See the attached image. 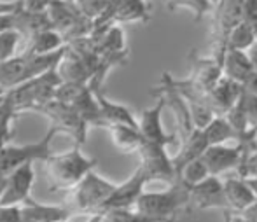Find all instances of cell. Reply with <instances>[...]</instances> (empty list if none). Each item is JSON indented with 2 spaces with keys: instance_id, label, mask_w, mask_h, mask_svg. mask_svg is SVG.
<instances>
[{
  "instance_id": "cell-29",
  "label": "cell",
  "mask_w": 257,
  "mask_h": 222,
  "mask_svg": "<svg viewBox=\"0 0 257 222\" xmlns=\"http://www.w3.org/2000/svg\"><path fill=\"white\" fill-rule=\"evenodd\" d=\"M18 116H20V112L14 108L13 101L7 96L6 91V94L0 96V138L2 140L11 142V138H13V123Z\"/></svg>"
},
{
  "instance_id": "cell-5",
  "label": "cell",
  "mask_w": 257,
  "mask_h": 222,
  "mask_svg": "<svg viewBox=\"0 0 257 222\" xmlns=\"http://www.w3.org/2000/svg\"><path fill=\"white\" fill-rule=\"evenodd\" d=\"M63 82V79L60 77L56 67L48 70L46 74L34 77L30 81L23 82V84L16 86V88L7 91V96L11 98L14 108L18 112H37L44 103H48L49 100H53L56 94L58 86Z\"/></svg>"
},
{
  "instance_id": "cell-4",
  "label": "cell",
  "mask_w": 257,
  "mask_h": 222,
  "mask_svg": "<svg viewBox=\"0 0 257 222\" xmlns=\"http://www.w3.org/2000/svg\"><path fill=\"white\" fill-rule=\"evenodd\" d=\"M115 185L117 184H112V182L105 180L95 170H91L74 189L67 191L63 205L72 213L79 212V213H86V215L103 213L105 205H107L110 194L114 192Z\"/></svg>"
},
{
  "instance_id": "cell-15",
  "label": "cell",
  "mask_w": 257,
  "mask_h": 222,
  "mask_svg": "<svg viewBox=\"0 0 257 222\" xmlns=\"http://www.w3.org/2000/svg\"><path fill=\"white\" fill-rule=\"evenodd\" d=\"M203 159L210 173L220 177L229 170H238V166L241 165V159H243V151H241V145L238 142L234 145H208L203 152Z\"/></svg>"
},
{
  "instance_id": "cell-37",
  "label": "cell",
  "mask_w": 257,
  "mask_h": 222,
  "mask_svg": "<svg viewBox=\"0 0 257 222\" xmlns=\"http://www.w3.org/2000/svg\"><path fill=\"white\" fill-rule=\"evenodd\" d=\"M0 222H21L20 205H0Z\"/></svg>"
},
{
  "instance_id": "cell-16",
  "label": "cell",
  "mask_w": 257,
  "mask_h": 222,
  "mask_svg": "<svg viewBox=\"0 0 257 222\" xmlns=\"http://www.w3.org/2000/svg\"><path fill=\"white\" fill-rule=\"evenodd\" d=\"M146 184H149V180H147L144 170L139 166V168L135 170V173H133L128 180L115 185L114 192H112L110 198H108L103 212L114 210V208H133L135 203L139 201V198L142 196Z\"/></svg>"
},
{
  "instance_id": "cell-47",
  "label": "cell",
  "mask_w": 257,
  "mask_h": 222,
  "mask_svg": "<svg viewBox=\"0 0 257 222\" xmlns=\"http://www.w3.org/2000/svg\"><path fill=\"white\" fill-rule=\"evenodd\" d=\"M6 91H7V89H4L2 86H0V96H2V94H6Z\"/></svg>"
},
{
  "instance_id": "cell-13",
  "label": "cell",
  "mask_w": 257,
  "mask_h": 222,
  "mask_svg": "<svg viewBox=\"0 0 257 222\" xmlns=\"http://www.w3.org/2000/svg\"><path fill=\"white\" fill-rule=\"evenodd\" d=\"M208 208H220L229 210L224 192V180L217 175H210L203 182L191 187V201L187 210H208Z\"/></svg>"
},
{
  "instance_id": "cell-41",
  "label": "cell",
  "mask_w": 257,
  "mask_h": 222,
  "mask_svg": "<svg viewBox=\"0 0 257 222\" xmlns=\"http://www.w3.org/2000/svg\"><path fill=\"white\" fill-rule=\"evenodd\" d=\"M240 215L247 222H257V201L252 203V205L248 206V208H245L243 212H240Z\"/></svg>"
},
{
  "instance_id": "cell-36",
  "label": "cell",
  "mask_w": 257,
  "mask_h": 222,
  "mask_svg": "<svg viewBox=\"0 0 257 222\" xmlns=\"http://www.w3.org/2000/svg\"><path fill=\"white\" fill-rule=\"evenodd\" d=\"M243 21H247L257 34V0H243Z\"/></svg>"
},
{
  "instance_id": "cell-44",
  "label": "cell",
  "mask_w": 257,
  "mask_h": 222,
  "mask_svg": "<svg viewBox=\"0 0 257 222\" xmlns=\"http://www.w3.org/2000/svg\"><path fill=\"white\" fill-rule=\"evenodd\" d=\"M247 182H248V184H250V187L254 189V192H255V198H257V175L247 177Z\"/></svg>"
},
{
  "instance_id": "cell-2",
  "label": "cell",
  "mask_w": 257,
  "mask_h": 222,
  "mask_svg": "<svg viewBox=\"0 0 257 222\" xmlns=\"http://www.w3.org/2000/svg\"><path fill=\"white\" fill-rule=\"evenodd\" d=\"M67 46L56 53L49 54H20L13 56L6 61H0V86L4 89H13L23 82L30 81L34 77L46 74L48 70L58 67L60 60L63 58Z\"/></svg>"
},
{
  "instance_id": "cell-40",
  "label": "cell",
  "mask_w": 257,
  "mask_h": 222,
  "mask_svg": "<svg viewBox=\"0 0 257 222\" xmlns=\"http://www.w3.org/2000/svg\"><path fill=\"white\" fill-rule=\"evenodd\" d=\"M21 6H23V4H21V0H16V2H6V0H0V14L16 13Z\"/></svg>"
},
{
  "instance_id": "cell-20",
  "label": "cell",
  "mask_w": 257,
  "mask_h": 222,
  "mask_svg": "<svg viewBox=\"0 0 257 222\" xmlns=\"http://www.w3.org/2000/svg\"><path fill=\"white\" fill-rule=\"evenodd\" d=\"M93 91H95V96L100 105V112H102L103 128H107V126H110V125H128V126H133V128H139V119L133 116V112L130 110L126 105L110 101L103 94L102 88H96Z\"/></svg>"
},
{
  "instance_id": "cell-42",
  "label": "cell",
  "mask_w": 257,
  "mask_h": 222,
  "mask_svg": "<svg viewBox=\"0 0 257 222\" xmlns=\"http://www.w3.org/2000/svg\"><path fill=\"white\" fill-rule=\"evenodd\" d=\"M224 219H226V222H247L240 213L233 212V210H224Z\"/></svg>"
},
{
  "instance_id": "cell-18",
  "label": "cell",
  "mask_w": 257,
  "mask_h": 222,
  "mask_svg": "<svg viewBox=\"0 0 257 222\" xmlns=\"http://www.w3.org/2000/svg\"><path fill=\"white\" fill-rule=\"evenodd\" d=\"M243 93V86L222 75L219 82L208 91V105L217 116H224Z\"/></svg>"
},
{
  "instance_id": "cell-24",
  "label": "cell",
  "mask_w": 257,
  "mask_h": 222,
  "mask_svg": "<svg viewBox=\"0 0 257 222\" xmlns=\"http://www.w3.org/2000/svg\"><path fill=\"white\" fill-rule=\"evenodd\" d=\"M208 145L210 144H208V140H206L203 130H200V128L194 130V132L191 133L186 140L179 142V151H177L175 156H172L173 166H175L177 173H179L180 168H182L186 163H189L191 159L203 156V152L206 151Z\"/></svg>"
},
{
  "instance_id": "cell-26",
  "label": "cell",
  "mask_w": 257,
  "mask_h": 222,
  "mask_svg": "<svg viewBox=\"0 0 257 222\" xmlns=\"http://www.w3.org/2000/svg\"><path fill=\"white\" fill-rule=\"evenodd\" d=\"M67 44L65 37L54 28L49 30H42L39 34L28 37V44L25 53L27 54H49V53H56V51L63 49Z\"/></svg>"
},
{
  "instance_id": "cell-19",
  "label": "cell",
  "mask_w": 257,
  "mask_h": 222,
  "mask_svg": "<svg viewBox=\"0 0 257 222\" xmlns=\"http://www.w3.org/2000/svg\"><path fill=\"white\" fill-rule=\"evenodd\" d=\"M21 208V222H67L72 212L65 205H44L28 198Z\"/></svg>"
},
{
  "instance_id": "cell-1",
  "label": "cell",
  "mask_w": 257,
  "mask_h": 222,
  "mask_svg": "<svg viewBox=\"0 0 257 222\" xmlns=\"http://www.w3.org/2000/svg\"><path fill=\"white\" fill-rule=\"evenodd\" d=\"M98 165L96 158L81 152V145H74L63 154H53L44 161V175L51 192H67Z\"/></svg>"
},
{
  "instance_id": "cell-34",
  "label": "cell",
  "mask_w": 257,
  "mask_h": 222,
  "mask_svg": "<svg viewBox=\"0 0 257 222\" xmlns=\"http://www.w3.org/2000/svg\"><path fill=\"white\" fill-rule=\"evenodd\" d=\"M21 34L18 30H7L0 34V61H6L14 56Z\"/></svg>"
},
{
  "instance_id": "cell-14",
  "label": "cell",
  "mask_w": 257,
  "mask_h": 222,
  "mask_svg": "<svg viewBox=\"0 0 257 222\" xmlns=\"http://www.w3.org/2000/svg\"><path fill=\"white\" fill-rule=\"evenodd\" d=\"M35 172H34V163H27V165L20 166L14 172L7 175L6 189L0 198V205H23L28 198H32L30 192L34 187Z\"/></svg>"
},
{
  "instance_id": "cell-25",
  "label": "cell",
  "mask_w": 257,
  "mask_h": 222,
  "mask_svg": "<svg viewBox=\"0 0 257 222\" xmlns=\"http://www.w3.org/2000/svg\"><path fill=\"white\" fill-rule=\"evenodd\" d=\"M105 130H108V133H110L112 144L115 145V149L119 152H124V154L139 152L140 145L146 140L139 128H133L128 125H110Z\"/></svg>"
},
{
  "instance_id": "cell-6",
  "label": "cell",
  "mask_w": 257,
  "mask_h": 222,
  "mask_svg": "<svg viewBox=\"0 0 257 222\" xmlns=\"http://www.w3.org/2000/svg\"><path fill=\"white\" fill-rule=\"evenodd\" d=\"M54 135H58L56 128L49 126L48 133L39 142L23 144V145L6 144L2 147V151H0V175L7 177L11 172H14V170L20 168V166L27 165V163L46 161L49 156H53L51 142H53Z\"/></svg>"
},
{
  "instance_id": "cell-39",
  "label": "cell",
  "mask_w": 257,
  "mask_h": 222,
  "mask_svg": "<svg viewBox=\"0 0 257 222\" xmlns=\"http://www.w3.org/2000/svg\"><path fill=\"white\" fill-rule=\"evenodd\" d=\"M7 30H16L14 28V13L0 14V34Z\"/></svg>"
},
{
  "instance_id": "cell-10",
  "label": "cell",
  "mask_w": 257,
  "mask_h": 222,
  "mask_svg": "<svg viewBox=\"0 0 257 222\" xmlns=\"http://www.w3.org/2000/svg\"><path fill=\"white\" fill-rule=\"evenodd\" d=\"M140 156V168L144 170L147 180L149 182H166L173 184L177 180V170L173 166L172 156H168L165 145L154 144V142L144 140L140 145L139 152Z\"/></svg>"
},
{
  "instance_id": "cell-8",
  "label": "cell",
  "mask_w": 257,
  "mask_h": 222,
  "mask_svg": "<svg viewBox=\"0 0 257 222\" xmlns=\"http://www.w3.org/2000/svg\"><path fill=\"white\" fill-rule=\"evenodd\" d=\"M243 21V0H219L212 11V54L224 56L227 37Z\"/></svg>"
},
{
  "instance_id": "cell-21",
  "label": "cell",
  "mask_w": 257,
  "mask_h": 222,
  "mask_svg": "<svg viewBox=\"0 0 257 222\" xmlns=\"http://www.w3.org/2000/svg\"><path fill=\"white\" fill-rule=\"evenodd\" d=\"M224 192H226V199L229 210L233 212H243L245 208L257 201L254 189L250 187V184L247 182V178L243 177H231L227 180H224Z\"/></svg>"
},
{
  "instance_id": "cell-35",
  "label": "cell",
  "mask_w": 257,
  "mask_h": 222,
  "mask_svg": "<svg viewBox=\"0 0 257 222\" xmlns=\"http://www.w3.org/2000/svg\"><path fill=\"white\" fill-rule=\"evenodd\" d=\"M241 101H243V112H245V119H247L248 132L255 133L257 132V96L243 89Z\"/></svg>"
},
{
  "instance_id": "cell-11",
  "label": "cell",
  "mask_w": 257,
  "mask_h": 222,
  "mask_svg": "<svg viewBox=\"0 0 257 222\" xmlns=\"http://www.w3.org/2000/svg\"><path fill=\"white\" fill-rule=\"evenodd\" d=\"M151 11L146 0H110L105 13L93 21V28H110L117 23H147Z\"/></svg>"
},
{
  "instance_id": "cell-7",
  "label": "cell",
  "mask_w": 257,
  "mask_h": 222,
  "mask_svg": "<svg viewBox=\"0 0 257 222\" xmlns=\"http://www.w3.org/2000/svg\"><path fill=\"white\" fill-rule=\"evenodd\" d=\"M37 112L49 119L51 126L56 128L58 133L68 135L75 145H82L86 142V138H88L89 125L72 105L53 98L48 103L42 105Z\"/></svg>"
},
{
  "instance_id": "cell-23",
  "label": "cell",
  "mask_w": 257,
  "mask_h": 222,
  "mask_svg": "<svg viewBox=\"0 0 257 222\" xmlns=\"http://www.w3.org/2000/svg\"><path fill=\"white\" fill-rule=\"evenodd\" d=\"M255 72L254 63L248 58L247 51L233 49V47H227L226 54H224V75L233 81L240 82L243 86V82L250 77Z\"/></svg>"
},
{
  "instance_id": "cell-3",
  "label": "cell",
  "mask_w": 257,
  "mask_h": 222,
  "mask_svg": "<svg viewBox=\"0 0 257 222\" xmlns=\"http://www.w3.org/2000/svg\"><path fill=\"white\" fill-rule=\"evenodd\" d=\"M191 187L182 180H175L168 189L159 192H142L133 208L163 222H175L180 210L189 208Z\"/></svg>"
},
{
  "instance_id": "cell-31",
  "label": "cell",
  "mask_w": 257,
  "mask_h": 222,
  "mask_svg": "<svg viewBox=\"0 0 257 222\" xmlns=\"http://www.w3.org/2000/svg\"><path fill=\"white\" fill-rule=\"evenodd\" d=\"M102 222H163V220L146 215V213L139 212L137 208H114L103 212Z\"/></svg>"
},
{
  "instance_id": "cell-9",
  "label": "cell",
  "mask_w": 257,
  "mask_h": 222,
  "mask_svg": "<svg viewBox=\"0 0 257 222\" xmlns=\"http://www.w3.org/2000/svg\"><path fill=\"white\" fill-rule=\"evenodd\" d=\"M48 14L51 18L53 28L63 35L67 44L93 32V20L86 18L72 0H54L49 6Z\"/></svg>"
},
{
  "instance_id": "cell-27",
  "label": "cell",
  "mask_w": 257,
  "mask_h": 222,
  "mask_svg": "<svg viewBox=\"0 0 257 222\" xmlns=\"http://www.w3.org/2000/svg\"><path fill=\"white\" fill-rule=\"evenodd\" d=\"M203 133L210 145L226 144V142H229V140L238 142V135L234 132L233 126L229 125V121L226 119V116H215V118L208 123V126L203 128Z\"/></svg>"
},
{
  "instance_id": "cell-33",
  "label": "cell",
  "mask_w": 257,
  "mask_h": 222,
  "mask_svg": "<svg viewBox=\"0 0 257 222\" xmlns=\"http://www.w3.org/2000/svg\"><path fill=\"white\" fill-rule=\"evenodd\" d=\"M72 2H74V6L77 7L86 18L95 21L105 13V9H107L110 0H72Z\"/></svg>"
},
{
  "instance_id": "cell-12",
  "label": "cell",
  "mask_w": 257,
  "mask_h": 222,
  "mask_svg": "<svg viewBox=\"0 0 257 222\" xmlns=\"http://www.w3.org/2000/svg\"><path fill=\"white\" fill-rule=\"evenodd\" d=\"M156 98H158V101H156L153 107L144 108V110L140 112L139 130L147 142H154V144L170 147V145L179 142V135H177V132L175 133L165 132L163 123H161V114L166 107V101L163 96H156Z\"/></svg>"
},
{
  "instance_id": "cell-46",
  "label": "cell",
  "mask_w": 257,
  "mask_h": 222,
  "mask_svg": "<svg viewBox=\"0 0 257 222\" xmlns=\"http://www.w3.org/2000/svg\"><path fill=\"white\" fill-rule=\"evenodd\" d=\"M6 144H9V142H6V140H2V138H0V151H2V147H4Z\"/></svg>"
},
{
  "instance_id": "cell-45",
  "label": "cell",
  "mask_w": 257,
  "mask_h": 222,
  "mask_svg": "<svg viewBox=\"0 0 257 222\" xmlns=\"http://www.w3.org/2000/svg\"><path fill=\"white\" fill-rule=\"evenodd\" d=\"M102 215H103V213H95V215H89L88 222H102Z\"/></svg>"
},
{
  "instance_id": "cell-28",
  "label": "cell",
  "mask_w": 257,
  "mask_h": 222,
  "mask_svg": "<svg viewBox=\"0 0 257 222\" xmlns=\"http://www.w3.org/2000/svg\"><path fill=\"white\" fill-rule=\"evenodd\" d=\"M210 175H212V173H210L208 166H206L203 156H200V158L191 159L189 163H186V165L180 168V172L177 173V180H182L186 185L193 187V185L203 182L205 178H208Z\"/></svg>"
},
{
  "instance_id": "cell-49",
  "label": "cell",
  "mask_w": 257,
  "mask_h": 222,
  "mask_svg": "<svg viewBox=\"0 0 257 222\" xmlns=\"http://www.w3.org/2000/svg\"><path fill=\"white\" fill-rule=\"evenodd\" d=\"M67 222H68V220H67Z\"/></svg>"
},
{
  "instance_id": "cell-38",
  "label": "cell",
  "mask_w": 257,
  "mask_h": 222,
  "mask_svg": "<svg viewBox=\"0 0 257 222\" xmlns=\"http://www.w3.org/2000/svg\"><path fill=\"white\" fill-rule=\"evenodd\" d=\"M21 2L28 11H48L54 0H21Z\"/></svg>"
},
{
  "instance_id": "cell-48",
  "label": "cell",
  "mask_w": 257,
  "mask_h": 222,
  "mask_svg": "<svg viewBox=\"0 0 257 222\" xmlns=\"http://www.w3.org/2000/svg\"><path fill=\"white\" fill-rule=\"evenodd\" d=\"M212 2H213V6H215V4H217V2H219V0H212Z\"/></svg>"
},
{
  "instance_id": "cell-22",
  "label": "cell",
  "mask_w": 257,
  "mask_h": 222,
  "mask_svg": "<svg viewBox=\"0 0 257 222\" xmlns=\"http://www.w3.org/2000/svg\"><path fill=\"white\" fill-rule=\"evenodd\" d=\"M14 28L25 37H32L39 32L53 28V23L48 11H28L21 6L14 13Z\"/></svg>"
},
{
  "instance_id": "cell-32",
  "label": "cell",
  "mask_w": 257,
  "mask_h": 222,
  "mask_svg": "<svg viewBox=\"0 0 257 222\" xmlns=\"http://www.w3.org/2000/svg\"><path fill=\"white\" fill-rule=\"evenodd\" d=\"M175 9L191 11L194 16V21H200L213 11V2L212 0H168V11Z\"/></svg>"
},
{
  "instance_id": "cell-30",
  "label": "cell",
  "mask_w": 257,
  "mask_h": 222,
  "mask_svg": "<svg viewBox=\"0 0 257 222\" xmlns=\"http://www.w3.org/2000/svg\"><path fill=\"white\" fill-rule=\"evenodd\" d=\"M257 34L255 30L247 23V21H241L240 25L231 30L229 37H227V47H233V49L247 51L248 47L254 44Z\"/></svg>"
},
{
  "instance_id": "cell-43",
  "label": "cell",
  "mask_w": 257,
  "mask_h": 222,
  "mask_svg": "<svg viewBox=\"0 0 257 222\" xmlns=\"http://www.w3.org/2000/svg\"><path fill=\"white\" fill-rule=\"evenodd\" d=\"M247 54H248V58H250V61H252V63H254L255 70H257V37H255L254 44H252V46L247 49Z\"/></svg>"
},
{
  "instance_id": "cell-17",
  "label": "cell",
  "mask_w": 257,
  "mask_h": 222,
  "mask_svg": "<svg viewBox=\"0 0 257 222\" xmlns=\"http://www.w3.org/2000/svg\"><path fill=\"white\" fill-rule=\"evenodd\" d=\"M193 56V74L191 81L200 86L203 91H210L224 75V56L212 54V56H198L196 51H191Z\"/></svg>"
}]
</instances>
